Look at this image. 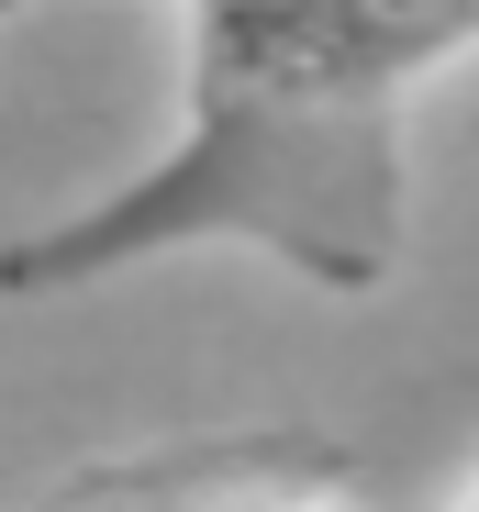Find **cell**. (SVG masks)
I'll use <instances>...</instances> for the list:
<instances>
[{
  "label": "cell",
  "mask_w": 479,
  "mask_h": 512,
  "mask_svg": "<svg viewBox=\"0 0 479 512\" xmlns=\"http://www.w3.org/2000/svg\"><path fill=\"white\" fill-rule=\"evenodd\" d=\"M179 134L134 179L0 245V290H90L190 245H257L312 290L402 268V112L479 45V0H179Z\"/></svg>",
  "instance_id": "6da1fadb"
},
{
  "label": "cell",
  "mask_w": 479,
  "mask_h": 512,
  "mask_svg": "<svg viewBox=\"0 0 479 512\" xmlns=\"http://www.w3.org/2000/svg\"><path fill=\"white\" fill-rule=\"evenodd\" d=\"M268 479H279V446H168V457L67 479L45 512H257Z\"/></svg>",
  "instance_id": "7a4b0ae2"
},
{
  "label": "cell",
  "mask_w": 479,
  "mask_h": 512,
  "mask_svg": "<svg viewBox=\"0 0 479 512\" xmlns=\"http://www.w3.org/2000/svg\"><path fill=\"white\" fill-rule=\"evenodd\" d=\"M0 12H12V0H0Z\"/></svg>",
  "instance_id": "3957f363"
}]
</instances>
